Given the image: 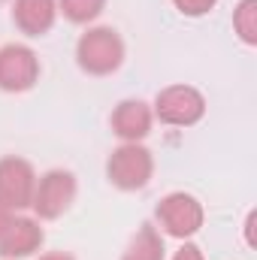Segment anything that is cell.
Returning <instances> with one entry per match:
<instances>
[{"label": "cell", "instance_id": "6da1fadb", "mask_svg": "<svg viewBox=\"0 0 257 260\" xmlns=\"http://www.w3.org/2000/svg\"><path fill=\"white\" fill-rule=\"evenodd\" d=\"M76 64L88 76H112L124 64V40L115 27H88L76 43Z\"/></svg>", "mask_w": 257, "mask_h": 260}, {"label": "cell", "instance_id": "7a4b0ae2", "mask_svg": "<svg viewBox=\"0 0 257 260\" xmlns=\"http://www.w3.org/2000/svg\"><path fill=\"white\" fill-rule=\"evenodd\" d=\"M154 157L142 142H121L106 160V179L118 191H139L151 182Z\"/></svg>", "mask_w": 257, "mask_h": 260}, {"label": "cell", "instance_id": "3957f363", "mask_svg": "<svg viewBox=\"0 0 257 260\" xmlns=\"http://www.w3.org/2000/svg\"><path fill=\"white\" fill-rule=\"evenodd\" d=\"M151 112L170 127H194L206 115V97L194 85H170L157 91Z\"/></svg>", "mask_w": 257, "mask_h": 260}, {"label": "cell", "instance_id": "277c9868", "mask_svg": "<svg viewBox=\"0 0 257 260\" xmlns=\"http://www.w3.org/2000/svg\"><path fill=\"white\" fill-rule=\"evenodd\" d=\"M154 218H157V224H160V230H164L167 236L188 239V236H194V233L203 227L206 212H203V203L194 194L173 191V194H167L157 203Z\"/></svg>", "mask_w": 257, "mask_h": 260}, {"label": "cell", "instance_id": "5b68a950", "mask_svg": "<svg viewBox=\"0 0 257 260\" xmlns=\"http://www.w3.org/2000/svg\"><path fill=\"white\" fill-rule=\"evenodd\" d=\"M40 79V58L24 43L0 46V91L21 94L30 91Z\"/></svg>", "mask_w": 257, "mask_h": 260}, {"label": "cell", "instance_id": "8992f818", "mask_svg": "<svg viewBox=\"0 0 257 260\" xmlns=\"http://www.w3.org/2000/svg\"><path fill=\"white\" fill-rule=\"evenodd\" d=\"M73 200H76V176L70 170H49L43 179H37L30 209L43 221H55L73 206Z\"/></svg>", "mask_w": 257, "mask_h": 260}, {"label": "cell", "instance_id": "52a82bcc", "mask_svg": "<svg viewBox=\"0 0 257 260\" xmlns=\"http://www.w3.org/2000/svg\"><path fill=\"white\" fill-rule=\"evenodd\" d=\"M37 191V170L24 157H0V200L9 209H30Z\"/></svg>", "mask_w": 257, "mask_h": 260}, {"label": "cell", "instance_id": "ba28073f", "mask_svg": "<svg viewBox=\"0 0 257 260\" xmlns=\"http://www.w3.org/2000/svg\"><path fill=\"white\" fill-rule=\"evenodd\" d=\"M112 133L124 142H142L151 130L154 121V112L145 100H121L115 109H112Z\"/></svg>", "mask_w": 257, "mask_h": 260}, {"label": "cell", "instance_id": "9c48e42d", "mask_svg": "<svg viewBox=\"0 0 257 260\" xmlns=\"http://www.w3.org/2000/svg\"><path fill=\"white\" fill-rule=\"evenodd\" d=\"M43 239H46V233H43L37 218H18L15 215V221L0 236V257H6V260L30 257L43 245Z\"/></svg>", "mask_w": 257, "mask_h": 260}, {"label": "cell", "instance_id": "30bf717a", "mask_svg": "<svg viewBox=\"0 0 257 260\" xmlns=\"http://www.w3.org/2000/svg\"><path fill=\"white\" fill-rule=\"evenodd\" d=\"M12 21L27 37H43L58 21V0H15Z\"/></svg>", "mask_w": 257, "mask_h": 260}, {"label": "cell", "instance_id": "8fae6325", "mask_svg": "<svg viewBox=\"0 0 257 260\" xmlns=\"http://www.w3.org/2000/svg\"><path fill=\"white\" fill-rule=\"evenodd\" d=\"M164 251H167V248H164V239H160L157 227L142 224V227L136 230V236L127 242L121 260H164Z\"/></svg>", "mask_w": 257, "mask_h": 260}, {"label": "cell", "instance_id": "7c38bea8", "mask_svg": "<svg viewBox=\"0 0 257 260\" xmlns=\"http://www.w3.org/2000/svg\"><path fill=\"white\" fill-rule=\"evenodd\" d=\"M233 30L245 46H257V0H239L233 9Z\"/></svg>", "mask_w": 257, "mask_h": 260}, {"label": "cell", "instance_id": "4fadbf2b", "mask_svg": "<svg viewBox=\"0 0 257 260\" xmlns=\"http://www.w3.org/2000/svg\"><path fill=\"white\" fill-rule=\"evenodd\" d=\"M106 0H58V12H64L67 21L73 24H88L103 12Z\"/></svg>", "mask_w": 257, "mask_h": 260}, {"label": "cell", "instance_id": "5bb4252c", "mask_svg": "<svg viewBox=\"0 0 257 260\" xmlns=\"http://www.w3.org/2000/svg\"><path fill=\"white\" fill-rule=\"evenodd\" d=\"M215 3H218V0H173V6H176L182 15H191V18H200V15H206V12H212Z\"/></svg>", "mask_w": 257, "mask_h": 260}, {"label": "cell", "instance_id": "9a60e30c", "mask_svg": "<svg viewBox=\"0 0 257 260\" xmlns=\"http://www.w3.org/2000/svg\"><path fill=\"white\" fill-rule=\"evenodd\" d=\"M173 260H206V257H203V251H200L194 242H185V245L176 251V257Z\"/></svg>", "mask_w": 257, "mask_h": 260}, {"label": "cell", "instance_id": "2e32d148", "mask_svg": "<svg viewBox=\"0 0 257 260\" xmlns=\"http://www.w3.org/2000/svg\"><path fill=\"white\" fill-rule=\"evenodd\" d=\"M12 221H15V209H9V206L0 200V236L6 233V227H9Z\"/></svg>", "mask_w": 257, "mask_h": 260}, {"label": "cell", "instance_id": "e0dca14e", "mask_svg": "<svg viewBox=\"0 0 257 260\" xmlns=\"http://www.w3.org/2000/svg\"><path fill=\"white\" fill-rule=\"evenodd\" d=\"M254 212H248V221H245V239H248V245H254Z\"/></svg>", "mask_w": 257, "mask_h": 260}, {"label": "cell", "instance_id": "ac0fdd59", "mask_svg": "<svg viewBox=\"0 0 257 260\" xmlns=\"http://www.w3.org/2000/svg\"><path fill=\"white\" fill-rule=\"evenodd\" d=\"M40 260H73L67 251H49V254H43Z\"/></svg>", "mask_w": 257, "mask_h": 260}]
</instances>
